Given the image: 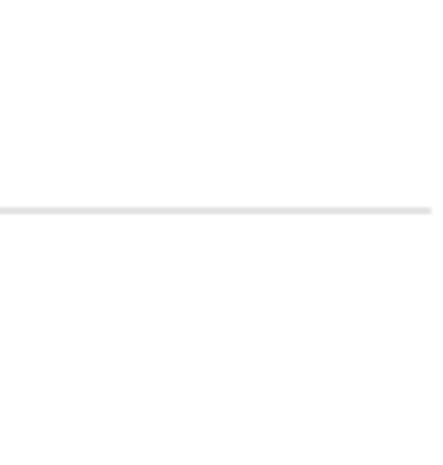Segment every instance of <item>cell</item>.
Instances as JSON below:
<instances>
[]
</instances>
